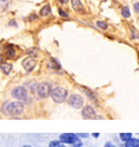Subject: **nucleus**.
Wrapping results in <instances>:
<instances>
[{"label": "nucleus", "instance_id": "nucleus-1", "mask_svg": "<svg viewBox=\"0 0 139 147\" xmlns=\"http://www.w3.org/2000/svg\"><path fill=\"white\" fill-rule=\"evenodd\" d=\"M5 112L10 116H20L24 112V105L20 101L9 102L5 106Z\"/></svg>", "mask_w": 139, "mask_h": 147}, {"label": "nucleus", "instance_id": "nucleus-2", "mask_svg": "<svg viewBox=\"0 0 139 147\" xmlns=\"http://www.w3.org/2000/svg\"><path fill=\"white\" fill-rule=\"evenodd\" d=\"M51 98L54 102L57 104H61L63 101H65L67 98V90L64 87H56L52 90Z\"/></svg>", "mask_w": 139, "mask_h": 147}, {"label": "nucleus", "instance_id": "nucleus-3", "mask_svg": "<svg viewBox=\"0 0 139 147\" xmlns=\"http://www.w3.org/2000/svg\"><path fill=\"white\" fill-rule=\"evenodd\" d=\"M52 85L49 82H41L37 85V94L40 98H47L52 93Z\"/></svg>", "mask_w": 139, "mask_h": 147}, {"label": "nucleus", "instance_id": "nucleus-4", "mask_svg": "<svg viewBox=\"0 0 139 147\" xmlns=\"http://www.w3.org/2000/svg\"><path fill=\"white\" fill-rule=\"evenodd\" d=\"M12 96L19 100H22V101H30V97H28V94L26 92V89L23 87V86H17L15 88L12 90Z\"/></svg>", "mask_w": 139, "mask_h": 147}, {"label": "nucleus", "instance_id": "nucleus-5", "mask_svg": "<svg viewBox=\"0 0 139 147\" xmlns=\"http://www.w3.org/2000/svg\"><path fill=\"white\" fill-rule=\"evenodd\" d=\"M67 102H68V105L71 106V107H73V108L79 109V108H82L83 105H84V99H83L82 96H79V95H77V94H73L68 97Z\"/></svg>", "mask_w": 139, "mask_h": 147}, {"label": "nucleus", "instance_id": "nucleus-6", "mask_svg": "<svg viewBox=\"0 0 139 147\" xmlns=\"http://www.w3.org/2000/svg\"><path fill=\"white\" fill-rule=\"evenodd\" d=\"M82 116H83V118L86 119V120H91V119H96V118H97L96 111L93 110V108L91 106H86V107L83 108Z\"/></svg>", "mask_w": 139, "mask_h": 147}, {"label": "nucleus", "instance_id": "nucleus-7", "mask_svg": "<svg viewBox=\"0 0 139 147\" xmlns=\"http://www.w3.org/2000/svg\"><path fill=\"white\" fill-rule=\"evenodd\" d=\"M77 140V135L73 134V133H63L60 135V141L62 143H66V144H74Z\"/></svg>", "mask_w": 139, "mask_h": 147}, {"label": "nucleus", "instance_id": "nucleus-8", "mask_svg": "<svg viewBox=\"0 0 139 147\" xmlns=\"http://www.w3.org/2000/svg\"><path fill=\"white\" fill-rule=\"evenodd\" d=\"M22 64H23V68L25 69L27 72H31L32 70L35 68L36 61H35L33 58H26L25 60L22 62Z\"/></svg>", "mask_w": 139, "mask_h": 147}, {"label": "nucleus", "instance_id": "nucleus-9", "mask_svg": "<svg viewBox=\"0 0 139 147\" xmlns=\"http://www.w3.org/2000/svg\"><path fill=\"white\" fill-rule=\"evenodd\" d=\"M125 147H139L138 138H130L129 141L125 143Z\"/></svg>", "mask_w": 139, "mask_h": 147}, {"label": "nucleus", "instance_id": "nucleus-10", "mask_svg": "<svg viewBox=\"0 0 139 147\" xmlns=\"http://www.w3.org/2000/svg\"><path fill=\"white\" fill-rule=\"evenodd\" d=\"M72 1V7L75 11H82L83 10V5L81 0H71Z\"/></svg>", "mask_w": 139, "mask_h": 147}, {"label": "nucleus", "instance_id": "nucleus-11", "mask_svg": "<svg viewBox=\"0 0 139 147\" xmlns=\"http://www.w3.org/2000/svg\"><path fill=\"white\" fill-rule=\"evenodd\" d=\"M0 67H1V70L3 71L5 74H10L11 70H12V65L11 64H9V63H1Z\"/></svg>", "mask_w": 139, "mask_h": 147}, {"label": "nucleus", "instance_id": "nucleus-12", "mask_svg": "<svg viewBox=\"0 0 139 147\" xmlns=\"http://www.w3.org/2000/svg\"><path fill=\"white\" fill-rule=\"evenodd\" d=\"M5 56H7V58H9V59L14 58V56H15V50L13 49L12 46L7 48V50H5Z\"/></svg>", "mask_w": 139, "mask_h": 147}, {"label": "nucleus", "instance_id": "nucleus-13", "mask_svg": "<svg viewBox=\"0 0 139 147\" xmlns=\"http://www.w3.org/2000/svg\"><path fill=\"white\" fill-rule=\"evenodd\" d=\"M120 138H121V141H123V142H127L129 141L130 138H133V134L132 133H121L120 134Z\"/></svg>", "mask_w": 139, "mask_h": 147}, {"label": "nucleus", "instance_id": "nucleus-14", "mask_svg": "<svg viewBox=\"0 0 139 147\" xmlns=\"http://www.w3.org/2000/svg\"><path fill=\"white\" fill-rule=\"evenodd\" d=\"M121 14L123 16V18H129L130 16V11H129L128 7H123L122 9H121Z\"/></svg>", "mask_w": 139, "mask_h": 147}, {"label": "nucleus", "instance_id": "nucleus-15", "mask_svg": "<svg viewBox=\"0 0 139 147\" xmlns=\"http://www.w3.org/2000/svg\"><path fill=\"white\" fill-rule=\"evenodd\" d=\"M50 12H51L50 7H49V5H45V7H42V9L40 10V16H48V14H50Z\"/></svg>", "mask_w": 139, "mask_h": 147}, {"label": "nucleus", "instance_id": "nucleus-16", "mask_svg": "<svg viewBox=\"0 0 139 147\" xmlns=\"http://www.w3.org/2000/svg\"><path fill=\"white\" fill-rule=\"evenodd\" d=\"M49 147H64L61 141H52L49 144Z\"/></svg>", "mask_w": 139, "mask_h": 147}, {"label": "nucleus", "instance_id": "nucleus-17", "mask_svg": "<svg viewBox=\"0 0 139 147\" xmlns=\"http://www.w3.org/2000/svg\"><path fill=\"white\" fill-rule=\"evenodd\" d=\"M97 26L100 27L101 30H107V28H108V24H107L105 22L98 21V22H97Z\"/></svg>", "mask_w": 139, "mask_h": 147}, {"label": "nucleus", "instance_id": "nucleus-18", "mask_svg": "<svg viewBox=\"0 0 139 147\" xmlns=\"http://www.w3.org/2000/svg\"><path fill=\"white\" fill-rule=\"evenodd\" d=\"M28 55L30 56H32V57H36L37 56V50H35V49H28Z\"/></svg>", "mask_w": 139, "mask_h": 147}, {"label": "nucleus", "instance_id": "nucleus-19", "mask_svg": "<svg viewBox=\"0 0 139 147\" xmlns=\"http://www.w3.org/2000/svg\"><path fill=\"white\" fill-rule=\"evenodd\" d=\"M73 145V147H81L83 145V143H82V141H79V138H78L76 142L74 143V144H72Z\"/></svg>", "mask_w": 139, "mask_h": 147}, {"label": "nucleus", "instance_id": "nucleus-20", "mask_svg": "<svg viewBox=\"0 0 139 147\" xmlns=\"http://www.w3.org/2000/svg\"><path fill=\"white\" fill-rule=\"evenodd\" d=\"M59 13H60V16H63V18H67V13L66 12H64V11L62 10V9H59Z\"/></svg>", "mask_w": 139, "mask_h": 147}, {"label": "nucleus", "instance_id": "nucleus-21", "mask_svg": "<svg viewBox=\"0 0 139 147\" xmlns=\"http://www.w3.org/2000/svg\"><path fill=\"white\" fill-rule=\"evenodd\" d=\"M134 10L137 12V13H139V2H136L134 5Z\"/></svg>", "mask_w": 139, "mask_h": 147}, {"label": "nucleus", "instance_id": "nucleus-22", "mask_svg": "<svg viewBox=\"0 0 139 147\" xmlns=\"http://www.w3.org/2000/svg\"><path fill=\"white\" fill-rule=\"evenodd\" d=\"M103 147H115V146H114L111 142H108V143H105V144H104V146Z\"/></svg>", "mask_w": 139, "mask_h": 147}, {"label": "nucleus", "instance_id": "nucleus-23", "mask_svg": "<svg viewBox=\"0 0 139 147\" xmlns=\"http://www.w3.org/2000/svg\"><path fill=\"white\" fill-rule=\"evenodd\" d=\"M35 19H37V16H35V14H32V16H30V20H31V21L35 20Z\"/></svg>", "mask_w": 139, "mask_h": 147}, {"label": "nucleus", "instance_id": "nucleus-24", "mask_svg": "<svg viewBox=\"0 0 139 147\" xmlns=\"http://www.w3.org/2000/svg\"><path fill=\"white\" fill-rule=\"evenodd\" d=\"M77 136H81V137H88V134H82V133H79V134H77Z\"/></svg>", "mask_w": 139, "mask_h": 147}, {"label": "nucleus", "instance_id": "nucleus-25", "mask_svg": "<svg viewBox=\"0 0 139 147\" xmlns=\"http://www.w3.org/2000/svg\"><path fill=\"white\" fill-rule=\"evenodd\" d=\"M93 137H96V138H97V137L99 136V133H93Z\"/></svg>", "mask_w": 139, "mask_h": 147}, {"label": "nucleus", "instance_id": "nucleus-26", "mask_svg": "<svg viewBox=\"0 0 139 147\" xmlns=\"http://www.w3.org/2000/svg\"><path fill=\"white\" fill-rule=\"evenodd\" d=\"M59 1H60L61 3H66V2L68 1V0H59Z\"/></svg>", "mask_w": 139, "mask_h": 147}, {"label": "nucleus", "instance_id": "nucleus-27", "mask_svg": "<svg viewBox=\"0 0 139 147\" xmlns=\"http://www.w3.org/2000/svg\"><path fill=\"white\" fill-rule=\"evenodd\" d=\"M9 24H10V25H14V26H15V22H14V21L10 22V23H9Z\"/></svg>", "mask_w": 139, "mask_h": 147}, {"label": "nucleus", "instance_id": "nucleus-28", "mask_svg": "<svg viewBox=\"0 0 139 147\" xmlns=\"http://www.w3.org/2000/svg\"><path fill=\"white\" fill-rule=\"evenodd\" d=\"M1 62H2V55L0 53V64H1Z\"/></svg>", "mask_w": 139, "mask_h": 147}, {"label": "nucleus", "instance_id": "nucleus-29", "mask_svg": "<svg viewBox=\"0 0 139 147\" xmlns=\"http://www.w3.org/2000/svg\"><path fill=\"white\" fill-rule=\"evenodd\" d=\"M23 147H32V146H30V145H24Z\"/></svg>", "mask_w": 139, "mask_h": 147}, {"label": "nucleus", "instance_id": "nucleus-30", "mask_svg": "<svg viewBox=\"0 0 139 147\" xmlns=\"http://www.w3.org/2000/svg\"><path fill=\"white\" fill-rule=\"evenodd\" d=\"M1 1H7V0H1Z\"/></svg>", "mask_w": 139, "mask_h": 147}]
</instances>
